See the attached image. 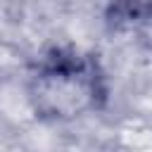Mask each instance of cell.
I'll use <instances>...</instances> for the list:
<instances>
[{
    "label": "cell",
    "mask_w": 152,
    "mask_h": 152,
    "mask_svg": "<svg viewBox=\"0 0 152 152\" xmlns=\"http://www.w3.org/2000/svg\"><path fill=\"white\" fill-rule=\"evenodd\" d=\"M109 76L95 52L52 45L40 52L26 78V100L36 119L69 124L109 104Z\"/></svg>",
    "instance_id": "obj_1"
},
{
    "label": "cell",
    "mask_w": 152,
    "mask_h": 152,
    "mask_svg": "<svg viewBox=\"0 0 152 152\" xmlns=\"http://www.w3.org/2000/svg\"><path fill=\"white\" fill-rule=\"evenodd\" d=\"M104 24L116 33L133 36L152 55V0H109Z\"/></svg>",
    "instance_id": "obj_2"
}]
</instances>
